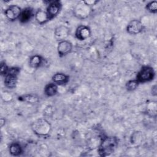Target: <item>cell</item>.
I'll use <instances>...</instances> for the list:
<instances>
[{
	"label": "cell",
	"mask_w": 157,
	"mask_h": 157,
	"mask_svg": "<svg viewBox=\"0 0 157 157\" xmlns=\"http://www.w3.org/2000/svg\"><path fill=\"white\" fill-rule=\"evenodd\" d=\"M118 139L116 137H106L103 139L99 147V153L102 156L112 154L117 148Z\"/></svg>",
	"instance_id": "obj_1"
},
{
	"label": "cell",
	"mask_w": 157,
	"mask_h": 157,
	"mask_svg": "<svg viewBox=\"0 0 157 157\" xmlns=\"http://www.w3.org/2000/svg\"><path fill=\"white\" fill-rule=\"evenodd\" d=\"M152 94L154 95L156 94V85H155L152 87Z\"/></svg>",
	"instance_id": "obj_22"
},
{
	"label": "cell",
	"mask_w": 157,
	"mask_h": 157,
	"mask_svg": "<svg viewBox=\"0 0 157 157\" xmlns=\"http://www.w3.org/2000/svg\"><path fill=\"white\" fill-rule=\"evenodd\" d=\"M69 29L65 26H60L56 28L55 36L57 40L59 41L64 40L69 35Z\"/></svg>",
	"instance_id": "obj_9"
},
{
	"label": "cell",
	"mask_w": 157,
	"mask_h": 157,
	"mask_svg": "<svg viewBox=\"0 0 157 157\" xmlns=\"http://www.w3.org/2000/svg\"><path fill=\"white\" fill-rule=\"evenodd\" d=\"M53 81L57 84H64L69 80V77L63 73L55 74L52 77Z\"/></svg>",
	"instance_id": "obj_12"
},
{
	"label": "cell",
	"mask_w": 157,
	"mask_h": 157,
	"mask_svg": "<svg viewBox=\"0 0 157 157\" xmlns=\"http://www.w3.org/2000/svg\"><path fill=\"white\" fill-rule=\"evenodd\" d=\"M33 15V10L29 7L25 8L24 10L21 11L20 15L19 17V20L21 23H26L30 20Z\"/></svg>",
	"instance_id": "obj_11"
},
{
	"label": "cell",
	"mask_w": 157,
	"mask_h": 157,
	"mask_svg": "<svg viewBox=\"0 0 157 157\" xmlns=\"http://www.w3.org/2000/svg\"><path fill=\"white\" fill-rule=\"evenodd\" d=\"M61 4L59 1H52L51 3H50L48 7H47V13L48 15V19H52L54 18L58 13H59L60 9H61Z\"/></svg>",
	"instance_id": "obj_6"
},
{
	"label": "cell",
	"mask_w": 157,
	"mask_h": 157,
	"mask_svg": "<svg viewBox=\"0 0 157 157\" xmlns=\"http://www.w3.org/2000/svg\"><path fill=\"white\" fill-rule=\"evenodd\" d=\"M155 71L151 67L144 66L137 75V80L139 82H149L153 79Z\"/></svg>",
	"instance_id": "obj_3"
},
{
	"label": "cell",
	"mask_w": 157,
	"mask_h": 157,
	"mask_svg": "<svg viewBox=\"0 0 157 157\" xmlns=\"http://www.w3.org/2000/svg\"><path fill=\"white\" fill-rule=\"evenodd\" d=\"M4 83L9 88H15L17 83V75L7 73L5 77Z\"/></svg>",
	"instance_id": "obj_10"
},
{
	"label": "cell",
	"mask_w": 157,
	"mask_h": 157,
	"mask_svg": "<svg viewBox=\"0 0 157 157\" xmlns=\"http://www.w3.org/2000/svg\"><path fill=\"white\" fill-rule=\"evenodd\" d=\"M10 153L13 156L20 155L22 152V149L21 146L17 143L12 144L9 147Z\"/></svg>",
	"instance_id": "obj_16"
},
{
	"label": "cell",
	"mask_w": 157,
	"mask_h": 157,
	"mask_svg": "<svg viewBox=\"0 0 157 157\" xmlns=\"http://www.w3.org/2000/svg\"><path fill=\"white\" fill-rule=\"evenodd\" d=\"M146 9L150 12L156 13L157 12V2L156 1L150 2L147 4Z\"/></svg>",
	"instance_id": "obj_19"
},
{
	"label": "cell",
	"mask_w": 157,
	"mask_h": 157,
	"mask_svg": "<svg viewBox=\"0 0 157 157\" xmlns=\"http://www.w3.org/2000/svg\"><path fill=\"white\" fill-rule=\"evenodd\" d=\"M32 129L35 134L40 136H47L51 131L50 123L44 118H39L32 124Z\"/></svg>",
	"instance_id": "obj_2"
},
{
	"label": "cell",
	"mask_w": 157,
	"mask_h": 157,
	"mask_svg": "<svg viewBox=\"0 0 157 157\" xmlns=\"http://www.w3.org/2000/svg\"><path fill=\"white\" fill-rule=\"evenodd\" d=\"M72 47V46L70 42L66 40L59 41L57 47L58 53L61 56L66 55L67 54L71 52Z\"/></svg>",
	"instance_id": "obj_7"
},
{
	"label": "cell",
	"mask_w": 157,
	"mask_h": 157,
	"mask_svg": "<svg viewBox=\"0 0 157 157\" xmlns=\"http://www.w3.org/2000/svg\"><path fill=\"white\" fill-rule=\"evenodd\" d=\"M20 101L30 104H35L39 101V98L37 95L33 94H28L19 97Z\"/></svg>",
	"instance_id": "obj_13"
},
{
	"label": "cell",
	"mask_w": 157,
	"mask_h": 157,
	"mask_svg": "<svg viewBox=\"0 0 157 157\" xmlns=\"http://www.w3.org/2000/svg\"><path fill=\"white\" fill-rule=\"evenodd\" d=\"M91 34V31L90 28L86 26H80L77 28L75 32L76 37L81 40H85L88 39Z\"/></svg>",
	"instance_id": "obj_8"
},
{
	"label": "cell",
	"mask_w": 157,
	"mask_h": 157,
	"mask_svg": "<svg viewBox=\"0 0 157 157\" xmlns=\"http://www.w3.org/2000/svg\"><path fill=\"white\" fill-rule=\"evenodd\" d=\"M21 12V9L18 6L13 5L9 7L5 11V15L7 18L10 20H14L17 18H19L20 13Z\"/></svg>",
	"instance_id": "obj_5"
},
{
	"label": "cell",
	"mask_w": 157,
	"mask_h": 157,
	"mask_svg": "<svg viewBox=\"0 0 157 157\" xmlns=\"http://www.w3.org/2000/svg\"><path fill=\"white\" fill-rule=\"evenodd\" d=\"M144 29L143 24L137 20H133L131 21L128 26L127 31L131 34H137L142 31Z\"/></svg>",
	"instance_id": "obj_4"
},
{
	"label": "cell",
	"mask_w": 157,
	"mask_h": 157,
	"mask_svg": "<svg viewBox=\"0 0 157 157\" xmlns=\"http://www.w3.org/2000/svg\"><path fill=\"white\" fill-rule=\"evenodd\" d=\"M98 1H85L83 2L87 5V6H90V5H94L95 3H96Z\"/></svg>",
	"instance_id": "obj_21"
},
{
	"label": "cell",
	"mask_w": 157,
	"mask_h": 157,
	"mask_svg": "<svg viewBox=\"0 0 157 157\" xmlns=\"http://www.w3.org/2000/svg\"><path fill=\"white\" fill-rule=\"evenodd\" d=\"M58 91V86L55 83H49L48 84L44 90L45 94L48 96H53L55 95Z\"/></svg>",
	"instance_id": "obj_15"
},
{
	"label": "cell",
	"mask_w": 157,
	"mask_h": 157,
	"mask_svg": "<svg viewBox=\"0 0 157 157\" xmlns=\"http://www.w3.org/2000/svg\"><path fill=\"white\" fill-rule=\"evenodd\" d=\"M42 63V58L39 55H34L30 58L29 64L31 67L36 68L40 66Z\"/></svg>",
	"instance_id": "obj_17"
},
{
	"label": "cell",
	"mask_w": 157,
	"mask_h": 157,
	"mask_svg": "<svg viewBox=\"0 0 157 157\" xmlns=\"http://www.w3.org/2000/svg\"><path fill=\"white\" fill-rule=\"evenodd\" d=\"M8 67L6 63H1V74L2 75H6L7 72H8Z\"/></svg>",
	"instance_id": "obj_20"
},
{
	"label": "cell",
	"mask_w": 157,
	"mask_h": 157,
	"mask_svg": "<svg viewBox=\"0 0 157 157\" xmlns=\"http://www.w3.org/2000/svg\"><path fill=\"white\" fill-rule=\"evenodd\" d=\"M139 82L137 80H131L126 83V87L128 91H133L139 86Z\"/></svg>",
	"instance_id": "obj_18"
},
{
	"label": "cell",
	"mask_w": 157,
	"mask_h": 157,
	"mask_svg": "<svg viewBox=\"0 0 157 157\" xmlns=\"http://www.w3.org/2000/svg\"><path fill=\"white\" fill-rule=\"evenodd\" d=\"M35 17H36L37 21L39 24H41V25L45 23L49 20L47 12H45L42 10H39L36 12Z\"/></svg>",
	"instance_id": "obj_14"
}]
</instances>
